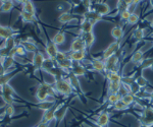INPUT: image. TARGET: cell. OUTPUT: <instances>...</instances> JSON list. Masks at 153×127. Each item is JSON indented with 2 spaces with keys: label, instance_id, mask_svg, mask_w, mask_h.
Returning a JSON list of instances; mask_svg holds the SVG:
<instances>
[{
  "label": "cell",
  "instance_id": "cell-27",
  "mask_svg": "<svg viewBox=\"0 0 153 127\" xmlns=\"http://www.w3.org/2000/svg\"><path fill=\"white\" fill-rule=\"evenodd\" d=\"M144 35H145V32L143 29H140V28H137L136 30L133 32L132 34V38L134 39L136 42H140L144 39Z\"/></svg>",
  "mask_w": 153,
  "mask_h": 127
},
{
  "label": "cell",
  "instance_id": "cell-48",
  "mask_svg": "<svg viewBox=\"0 0 153 127\" xmlns=\"http://www.w3.org/2000/svg\"><path fill=\"white\" fill-rule=\"evenodd\" d=\"M4 113H5L6 115H7V116H9V117L13 116V114H14L13 105H7L6 108H5V111H4Z\"/></svg>",
  "mask_w": 153,
  "mask_h": 127
},
{
  "label": "cell",
  "instance_id": "cell-12",
  "mask_svg": "<svg viewBox=\"0 0 153 127\" xmlns=\"http://www.w3.org/2000/svg\"><path fill=\"white\" fill-rule=\"evenodd\" d=\"M68 57L73 61V62H81L85 60L86 51H70L68 54Z\"/></svg>",
  "mask_w": 153,
  "mask_h": 127
},
{
  "label": "cell",
  "instance_id": "cell-57",
  "mask_svg": "<svg viewBox=\"0 0 153 127\" xmlns=\"http://www.w3.org/2000/svg\"><path fill=\"white\" fill-rule=\"evenodd\" d=\"M149 1H150V4H151L152 7H153V0H149Z\"/></svg>",
  "mask_w": 153,
  "mask_h": 127
},
{
  "label": "cell",
  "instance_id": "cell-7",
  "mask_svg": "<svg viewBox=\"0 0 153 127\" xmlns=\"http://www.w3.org/2000/svg\"><path fill=\"white\" fill-rule=\"evenodd\" d=\"M86 49L87 48H86L85 42H84L82 37L79 36L73 40V42L71 44L70 51H86Z\"/></svg>",
  "mask_w": 153,
  "mask_h": 127
},
{
  "label": "cell",
  "instance_id": "cell-17",
  "mask_svg": "<svg viewBox=\"0 0 153 127\" xmlns=\"http://www.w3.org/2000/svg\"><path fill=\"white\" fill-rule=\"evenodd\" d=\"M16 31L13 29L9 28V26H0V39L2 40H7L10 37H13Z\"/></svg>",
  "mask_w": 153,
  "mask_h": 127
},
{
  "label": "cell",
  "instance_id": "cell-8",
  "mask_svg": "<svg viewBox=\"0 0 153 127\" xmlns=\"http://www.w3.org/2000/svg\"><path fill=\"white\" fill-rule=\"evenodd\" d=\"M83 18L87 19V21H91V23L95 26V23H97L98 21H102L103 16H101L100 14H98L97 12H95L93 10H87L85 13H84Z\"/></svg>",
  "mask_w": 153,
  "mask_h": 127
},
{
  "label": "cell",
  "instance_id": "cell-49",
  "mask_svg": "<svg viewBox=\"0 0 153 127\" xmlns=\"http://www.w3.org/2000/svg\"><path fill=\"white\" fill-rule=\"evenodd\" d=\"M82 5L87 10H91V8H92V2H91V0H82Z\"/></svg>",
  "mask_w": 153,
  "mask_h": 127
},
{
  "label": "cell",
  "instance_id": "cell-25",
  "mask_svg": "<svg viewBox=\"0 0 153 127\" xmlns=\"http://www.w3.org/2000/svg\"><path fill=\"white\" fill-rule=\"evenodd\" d=\"M52 42L55 44V45H62L63 43L65 42V33L63 32H57V33L55 34V35L53 36V38H52Z\"/></svg>",
  "mask_w": 153,
  "mask_h": 127
},
{
  "label": "cell",
  "instance_id": "cell-45",
  "mask_svg": "<svg viewBox=\"0 0 153 127\" xmlns=\"http://www.w3.org/2000/svg\"><path fill=\"white\" fill-rule=\"evenodd\" d=\"M68 53L58 51L57 55H56V57H55V61H56V63H57V62H60V61H63V60L68 59Z\"/></svg>",
  "mask_w": 153,
  "mask_h": 127
},
{
  "label": "cell",
  "instance_id": "cell-13",
  "mask_svg": "<svg viewBox=\"0 0 153 127\" xmlns=\"http://www.w3.org/2000/svg\"><path fill=\"white\" fill-rule=\"evenodd\" d=\"M45 61V57H44L43 53L41 52H35L33 56V59H32V63H33L34 67L36 69H41L43 66V63Z\"/></svg>",
  "mask_w": 153,
  "mask_h": 127
},
{
  "label": "cell",
  "instance_id": "cell-61",
  "mask_svg": "<svg viewBox=\"0 0 153 127\" xmlns=\"http://www.w3.org/2000/svg\"><path fill=\"white\" fill-rule=\"evenodd\" d=\"M36 127H37V126H36Z\"/></svg>",
  "mask_w": 153,
  "mask_h": 127
},
{
  "label": "cell",
  "instance_id": "cell-10",
  "mask_svg": "<svg viewBox=\"0 0 153 127\" xmlns=\"http://www.w3.org/2000/svg\"><path fill=\"white\" fill-rule=\"evenodd\" d=\"M68 106L65 104H60L56 107V110H55V120L60 122L63 120V118L65 117V114L68 112Z\"/></svg>",
  "mask_w": 153,
  "mask_h": 127
},
{
  "label": "cell",
  "instance_id": "cell-15",
  "mask_svg": "<svg viewBox=\"0 0 153 127\" xmlns=\"http://www.w3.org/2000/svg\"><path fill=\"white\" fill-rule=\"evenodd\" d=\"M90 64L91 67L94 71L97 72H106L105 71V63L104 60H101V59H93L92 61H90Z\"/></svg>",
  "mask_w": 153,
  "mask_h": 127
},
{
  "label": "cell",
  "instance_id": "cell-20",
  "mask_svg": "<svg viewBox=\"0 0 153 127\" xmlns=\"http://www.w3.org/2000/svg\"><path fill=\"white\" fill-rule=\"evenodd\" d=\"M81 37L85 42V45H86V48L90 49L91 47L93 46V44L95 42V35L93 32L91 33H87V34H81Z\"/></svg>",
  "mask_w": 153,
  "mask_h": 127
},
{
  "label": "cell",
  "instance_id": "cell-46",
  "mask_svg": "<svg viewBox=\"0 0 153 127\" xmlns=\"http://www.w3.org/2000/svg\"><path fill=\"white\" fill-rule=\"evenodd\" d=\"M131 14H132V12H131L129 9H128V10H125V11L120 12V21H127L128 19H129L130 16H131Z\"/></svg>",
  "mask_w": 153,
  "mask_h": 127
},
{
  "label": "cell",
  "instance_id": "cell-50",
  "mask_svg": "<svg viewBox=\"0 0 153 127\" xmlns=\"http://www.w3.org/2000/svg\"><path fill=\"white\" fill-rule=\"evenodd\" d=\"M123 1H124L125 3L127 4V5L129 6V7L133 5V0H123Z\"/></svg>",
  "mask_w": 153,
  "mask_h": 127
},
{
  "label": "cell",
  "instance_id": "cell-54",
  "mask_svg": "<svg viewBox=\"0 0 153 127\" xmlns=\"http://www.w3.org/2000/svg\"><path fill=\"white\" fill-rule=\"evenodd\" d=\"M0 1H1L2 3H4V2H7V1H11V0H0Z\"/></svg>",
  "mask_w": 153,
  "mask_h": 127
},
{
  "label": "cell",
  "instance_id": "cell-14",
  "mask_svg": "<svg viewBox=\"0 0 153 127\" xmlns=\"http://www.w3.org/2000/svg\"><path fill=\"white\" fill-rule=\"evenodd\" d=\"M110 121V115L107 111H103L97 117V123L100 127H107Z\"/></svg>",
  "mask_w": 153,
  "mask_h": 127
},
{
  "label": "cell",
  "instance_id": "cell-1",
  "mask_svg": "<svg viewBox=\"0 0 153 127\" xmlns=\"http://www.w3.org/2000/svg\"><path fill=\"white\" fill-rule=\"evenodd\" d=\"M56 94L55 90L53 87V84H47V82H43V84H39L36 91V99L39 102L46 101L48 97H54Z\"/></svg>",
  "mask_w": 153,
  "mask_h": 127
},
{
  "label": "cell",
  "instance_id": "cell-29",
  "mask_svg": "<svg viewBox=\"0 0 153 127\" xmlns=\"http://www.w3.org/2000/svg\"><path fill=\"white\" fill-rule=\"evenodd\" d=\"M21 18L25 23H34L36 21V15L33 13H29L24 10L21 11Z\"/></svg>",
  "mask_w": 153,
  "mask_h": 127
},
{
  "label": "cell",
  "instance_id": "cell-36",
  "mask_svg": "<svg viewBox=\"0 0 153 127\" xmlns=\"http://www.w3.org/2000/svg\"><path fill=\"white\" fill-rule=\"evenodd\" d=\"M122 99V96H120L118 92H111V94L108 95L107 97V102L110 105H114L117 102H118L120 100Z\"/></svg>",
  "mask_w": 153,
  "mask_h": 127
},
{
  "label": "cell",
  "instance_id": "cell-6",
  "mask_svg": "<svg viewBox=\"0 0 153 127\" xmlns=\"http://www.w3.org/2000/svg\"><path fill=\"white\" fill-rule=\"evenodd\" d=\"M105 63V71H112V70H118V64H120V57L117 54L111 56L104 60Z\"/></svg>",
  "mask_w": 153,
  "mask_h": 127
},
{
  "label": "cell",
  "instance_id": "cell-43",
  "mask_svg": "<svg viewBox=\"0 0 153 127\" xmlns=\"http://www.w3.org/2000/svg\"><path fill=\"white\" fill-rule=\"evenodd\" d=\"M3 45L5 46V47L8 48V49H10V50H12V49H14L16 47V41H14L13 37H10V38H8L7 40H5V42H4Z\"/></svg>",
  "mask_w": 153,
  "mask_h": 127
},
{
  "label": "cell",
  "instance_id": "cell-39",
  "mask_svg": "<svg viewBox=\"0 0 153 127\" xmlns=\"http://www.w3.org/2000/svg\"><path fill=\"white\" fill-rule=\"evenodd\" d=\"M112 106H113V110H115V111H124V110H127L130 108V107L127 106L122 100H120V101L117 102V103L114 105H112Z\"/></svg>",
  "mask_w": 153,
  "mask_h": 127
},
{
  "label": "cell",
  "instance_id": "cell-44",
  "mask_svg": "<svg viewBox=\"0 0 153 127\" xmlns=\"http://www.w3.org/2000/svg\"><path fill=\"white\" fill-rule=\"evenodd\" d=\"M2 100L4 101V103L6 105H13L14 103V97L10 96V95H5V94H1Z\"/></svg>",
  "mask_w": 153,
  "mask_h": 127
},
{
  "label": "cell",
  "instance_id": "cell-26",
  "mask_svg": "<svg viewBox=\"0 0 153 127\" xmlns=\"http://www.w3.org/2000/svg\"><path fill=\"white\" fill-rule=\"evenodd\" d=\"M73 61H71L70 58H68V59L63 60V61H60V62H57V66L59 68H61V69L63 70V71H68V70L71 69V67H73ZM70 72V71H68Z\"/></svg>",
  "mask_w": 153,
  "mask_h": 127
},
{
  "label": "cell",
  "instance_id": "cell-42",
  "mask_svg": "<svg viewBox=\"0 0 153 127\" xmlns=\"http://www.w3.org/2000/svg\"><path fill=\"white\" fill-rule=\"evenodd\" d=\"M139 19H140V16L138 15L137 13L133 12V13L131 14V16L129 18V19L127 21V23L130 24V26H135V24H137L138 23H139Z\"/></svg>",
  "mask_w": 153,
  "mask_h": 127
},
{
  "label": "cell",
  "instance_id": "cell-47",
  "mask_svg": "<svg viewBox=\"0 0 153 127\" xmlns=\"http://www.w3.org/2000/svg\"><path fill=\"white\" fill-rule=\"evenodd\" d=\"M26 49L24 48V46L22 45H18L16 47V55H19V56H24L25 54H26Z\"/></svg>",
  "mask_w": 153,
  "mask_h": 127
},
{
  "label": "cell",
  "instance_id": "cell-55",
  "mask_svg": "<svg viewBox=\"0 0 153 127\" xmlns=\"http://www.w3.org/2000/svg\"><path fill=\"white\" fill-rule=\"evenodd\" d=\"M149 68H150V69H151V70H152V71H153V63H152V64H151V65H150V67H149Z\"/></svg>",
  "mask_w": 153,
  "mask_h": 127
},
{
  "label": "cell",
  "instance_id": "cell-35",
  "mask_svg": "<svg viewBox=\"0 0 153 127\" xmlns=\"http://www.w3.org/2000/svg\"><path fill=\"white\" fill-rule=\"evenodd\" d=\"M23 10L26 12H29V13H36V7L34 5V3L32 1H27L23 3Z\"/></svg>",
  "mask_w": 153,
  "mask_h": 127
},
{
  "label": "cell",
  "instance_id": "cell-9",
  "mask_svg": "<svg viewBox=\"0 0 153 127\" xmlns=\"http://www.w3.org/2000/svg\"><path fill=\"white\" fill-rule=\"evenodd\" d=\"M45 51H46V54L48 55V58H51V59L55 60V57L58 53L57 45H55L52 41H49V42L46 43Z\"/></svg>",
  "mask_w": 153,
  "mask_h": 127
},
{
  "label": "cell",
  "instance_id": "cell-53",
  "mask_svg": "<svg viewBox=\"0 0 153 127\" xmlns=\"http://www.w3.org/2000/svg\"><path fill=\"white\" fill-rule=\"evenodd\" d=\"M19 2H21V3H25V2H27V1H31V0H18Z\"/></svg>",
  "mask_w": 153,
  "mask_h": 127
},
{
  "label": "cell",
  "instance_id": "cell-40",
  "mask_svg": "<svg viewBox=\"0 0 153 127\" xmlns=\"http://www.w3.org/2000/svg\"><path fill=\"white\" fill-rule=\"evenodd\" d=\"M130 7L125 3L123 0H117V14H120V12L125 11V10H128Z\"/></svg>",
  "mask_w": 153,
  "mask_h": 127
},
{
  "label": "cell",
  "instance_id": "cell-52",
  "mask_svg": "<svg viewBox=\"0 0 153 127\" xmlns=\"http://www.w3.org/2000/svg\"><path fill=\"white\" fill-rule=\"evenodd\" d=\"M149 99H150V101L153 103V90L151 92H150V94H149Z\"/></svg>",
  "mask_w": 153,
  "mask_h": 127
},
{
  "label": "cell",
  "instance_id": "cell-37",
  "mask_svg": "<svg viewBox=\"0 0 153 127\" xmlns=\"http://www.w3.org/2000/svg\"><path fill=\"white\" fill-rule=\"evenodd\" d=\"M22 45L24 46V48L26 49V51H28V52H34V53L37 52V46L33 42H30L29 40L23 42Z\"/></svg>",
  "mask_w": 153,
  "mask_h": 127
},
{
  "label": "cell",
  "instance_id": "cell-51",
  "mask_svg": "<svg viewBox=\"0 0 153 127\" xmlns=\"http://www.w3.org/2000/svg\"><path fill=\"white\" fill-rule=\"evenodd\" d=\"M48 124L49 123H45V122H40V123L38 124V126H37V127H49Z\"/></svg>",
  "mask_w": 153,
  "mask_h": 127
},
{
  "label": "cell",
  "instance_id": "cell-22",
  "mask_svg": "<svg viewBox=\"0 0 153 127\" xmlns=\"http://www.w3.org/2000/svg\"><path fill=\"white\" fill-rule=\"evenodd\" d=\"M68 81L71 82V87H73L74 91H80L82 92V89H81V85H80V81H79L78 76H76L73 72H68Z\"/></svg>",
  "mask_w": 153,
  "mask_h": 127
},
{
  "label": "cell",
  "instance_id": "cell-3",
  "mask_svg": "<svg viewBox=\"0 0 153 127\" xmlns=\"http://www.w3.org/2000/svg\"><path fill=\"white\" fill-rule=\"evenodd\" d=\"M140 122L143 125L151 126L153 125V108L152 107H145L143 109L142 116L140 117Z\"/></svg>",
  "mask_w": 153,
  "mask_h": 127
},
{
  "label": "cell",
  "instance_id": "cell-59",
  "mask_svg": "<svg viewBox=\"0 0 153 127\" xmlns=\"http://www.w3.org/2000/svg\"><path fill=\"white\" fill-rule=\"evenodd\" d=\"M151 26H152V28H153V19L151 21Z\"/></svg>",
  "mask_w": 153,
  "mask_h": 127
},
{
  "label": "cell",
  "instance_id": "cell-18",
  "mask_svg": "<svg viewBox=\"0 0 153 127\" xmlns=\"http://www.w3.org/2000/svg\"><path fill=\"white\" fill-rule=\"evenodd\" d=\"M143 60H144V52H143L141 49H137L132 54V57L130 59L131 62L134 63V64H137L138 66L141 64Z\"/></svg>",
  "mask_w": 153,
  "mask_h": 127
},
{
  "label": "cell",
  "instance_id": "cell-21",
  "mask_svg": "<svg viewBox=\"0 0 153 127\" xmlns=\"http://www.w3.org/2000/svg\"><path fill=\"white\" fill-rule=\"evenodd\" d=\"M93 28H94V24L91 21H87V19L83 18V21L80 23V32L81 34H87L93 32Z\"/></svg>",
  "mask_w": 153,
  "mask_h": 127
},
{
  "label": "cell",
  "instance_id": "cell-60",
  "mask_svg": "<svg viewBox=\"0 0 153 127\" xmlns=\"http://www.w3.org/2000/svg\"><path fill=\"white\" fill-rule=\"evenodd\" d=\"M0 124H1V123H0Z\"/></svg>",
  "mask_w": 153,
  "mask_h": 127
},
{
  "label": "cell",
  "instance_id": "cell-30",
  "mask_svg": "<svg viewBox=\"0 0 153 127\" xmlns=\"http://www.w3.org/2000/svg\"><path fill=\"white\" fill-rule=\"evenodd\" d=\"M1 59V64L3 65V67L5 68V70L9 69L10 67L13 66L14 63V57H10V56H7L5 58H0Z\"/></svg>",
  "mask_w": 153,
  "mask_h": 127
},
{
  "label": "cell",
  "instance_id": "cell-58",
  "mask_svg": "<svg viewBox=\"0 0 153 127\" xmlns=\"http://www.w3.org/2000/svg\"><path fill=\"white\" fill-rule=\"evenodd\" d=\"M140 127H148V126H146V125H143V124H141V126Z\"/></svg>",
  "mask_w": 153,
  "mask_h": 127
},
{
  "label": "cell",
  "instance_id": "cell-16",
  "mask_svg": "<svg viewBox=\"0 0 153 127\" xmlns=\"http://www.w3.org/2000/svg\"><path fill=\"white\" fill-rule=\"evenodd\" d=\"M57 106H53L51 109L47 110V111H44V114L42 116L41 122H45V123H49V122L55 120V110Z\"/></svg>",
  "mask_w": 153,
  "mask_h": 127
},
{
  "label": "cell",
  "instance_id": "cell-5",
  "mask_svg": "<svg viewBox=\"0 0 153 127\" xmlns=\"http://www.w3.org/2000/svg\"><path fill=\"white\" fill-rule=\"evenodd\" d=\"M120 48V41H114L113 43H111L107 48L104 49V51L102 52L103 60H105V59H107V58L115 55L118 52Z\"/></svg>",
  "mask_w": 153,
  "mask_h": 127
},
{
  "label": "cell",
  "instance_id": "cell-56",
  "mask_svg": "<svg viewBox=\"0 0 153 127\" xmlns=\"http://www.w3.org/2000/svg\"><path fill=\"white\" fill-rule=\"evenodd\" d=\"M92 127H100L98 124H94V125H92Z\"/></svg>",
  "mask_w": 153,
  "mask_h": 127
},
{
  "label": "cell",
  "instance_id": "cell-33",
  "mask_svg": "<svg viewBox=\"0 0 153 127\" xmlns=\"http://www.w3.org/2000/svg\"><path fill=\"white\" fill-rule=\"evenodd\" d=\"M14 75H16V73H13V72H10V73L6 72L5 74L0 75V87H1L2 85L8 84V82L10 81V79L14 76Z\"/></svg>",
  "mask_w": 153,
  "mask_h": 127
},
{
  "label": "cell",
  "instance_id": "cell-41",
  "mask_svg": "<svg viewBox=\"0 0 153 127\" xmlns=\"http://www.w3.org/2000/svg\"><path fill=\"white\" fill-rule=\"evenodd\" d=\"M14 4H13V1H7V2H4V3L1 4V11L2 12H9L11 11V9L13 8Z\"/></svg>",
  "mask_w": 153,
  "mask_h": 127
},
{
  "label": "cell",
  "instance_id": "cell-2",
  "mask_svg": "<svg viewBox=\"0 0 153 127\" xmlns=\"http://www.w3.org/2000/svg\"><path fill=\"white\" fill-rule=\"evenodd\" d=\"M53 87L56 92L63 95V96H70L71 92H74L73 87H71V82L68 81V79H61L55 80L53 84Z\"/></svg>",
  "mask_w": 153,
  "mask_h": 127
},
{
  "label": "cell",
  "instance_id": "cell-4",
  "mask_svg": "<svg viewBox=\"0 0 153 127\" xmlns=\"http://www.w3.org/2000/svg\"><path fill=\"white\" fill-rule=\"evenodd\" d=\"M91 10L97 12L101 16H105V15H108V14L111 12V8H110V6L108 5L106 2L101 1V2H98V3L93 4Z\"/></svg>",
  "mask_w": 153,
  "mask_h": 127
},
{
  "label": "cell",
  "instance_id": "cell-31",
  "mask_svg": "<svg viewBox=\"0 0 153 127\" xmlns=\"http://www.w3.org/2000/svg\"><path fill=\"white\" fill-rule=\"evenodd\" d=\"M122 100L124 103L127 105V106H129L131 107L133 104H135V102H136V97L134 96L133 94H131V92H129V94H127V95H125L124 97H122Z\"/></svg>",
  "mask_w": 153,
  "mask_h": 127
},
{
  "label": "cell",
  "instance_id": "cell-23",
  "mask_svg": "<svg viewBox=\"0 0 153 127\" xmlns=\"http://www.w3.org/2000/svg\"><path fill=\"white\" fill-rule=\"evenodd\" d=\"M76 18L73 13L68 11H65V12H61L60 15L58 16V21L61 24H66L68 23H71V21H74Z\"/></svg>",
  "mask_w": 153,
  "mask_h": 127
},
{
  "label": "cell",
  "instance_id": "cell-19",
  "mask_svg": "<svg viewBox=\"0 0 153 127\" xmlns=\"http://www.w3.org/2000/svg\"><path fill=\"white\" fill-rule=\"evenodd\" d=\"M106 79L109 82H122L123 76L118 70H112V71L106 72Z\"/></svg>",
  "mask_w": 153,
  "mask_h": 127
},
{
  "label": "cell",
  "instance_id": "cell-38",
  "mask_svg": "<svg viewBox=\"0 0 153 127\" xmlns=\"http://www.w3.org/2000/svg\"><path fill=\"white\" fill-rule=\"evenodd\" d=\"M120 87H122V82H109L108 84V91L111 92H118Z\"/></svg>",
  "mask_w": 153,
  "mask_h": 127
},
{
  "label": "cell",
  "instance_id": "cell-34",
  "mask_svg": "<svg viewBox=\"0 0 153 127\" xmlns=\"http://www.w3.org/2000/svg\"><path fill=\"white\" fill-rule=\"evenodd\" d=\"M135 81H136V84L139 85L140 89H145V87L148 85V80H147V79H145L144 75H143L142 73L139 75H137Z\"/></svg>",
  "mask_w": 153,
  "mask_h": 127
},
{
  "label": "cell",
  "instance_id": "cell-11",
  "mask_svg": "<svg viewBox=\"0 0 153 127\" xmlns=\"http://www.w3.org/2000/svg\"><path fill=\"white\" fill-rule=\"evenodd\" d=\"M71 72H73L76 76H85L87 74V69L81 64L80 62H74L73 67L71 69Z\"/></svg>",
  "mask_w": 153,
  "mask_h": 127
},
{
  "label": "cell",
  "instance_id": "cell-32",
  "mask_svg": "<svg viewBox=\"0 0 153 127\" xmlns=\"http://www.w3.org/2000/svg\"><path fill=\"white\" fill-rule=\"evenodd\" d=\"M0 92H1V94L10 95V96H12V97H16V92L13 90V87H10V85H9L8 84L2 85V87H0Z\"/></svg>",
  "mask_w": 153,
  "mask_h": 127
},
{
  "label": "cell",
  "instance_id": "cell-24",
  "mask_svg": "<svg viewBox=\"0 0 153 127\" xmlns=\"http://www.w3.org/2000/svg\"><path fill=\"white\" fill-rule=\"evenodd\" d=\"M124 30H123V28H120V26H113L111 29V31H110V35L113 39H114L115 41H120L123 38H124Z\"/></svg>",
  "mask_w": 153,
  "mask_h": 127
},
{
  "label": "cell",
  "instance_id": "cell-28",
  "mask_svg": "<svg viewBox=\"0 0 153 127\" xmlns=\"http://www.w3.org/2000/svg\"><path fill=\"white\" fill-rule=\"evenodd\" d=\"M53 106H55L54 101H48V100L43 101V102H40V103L37 105V107H38L40 110H42V111H47V110L52 108Z\"/></svg>",
  "mask_w": 153,
  "mask_h": 127
}]
</instances>
